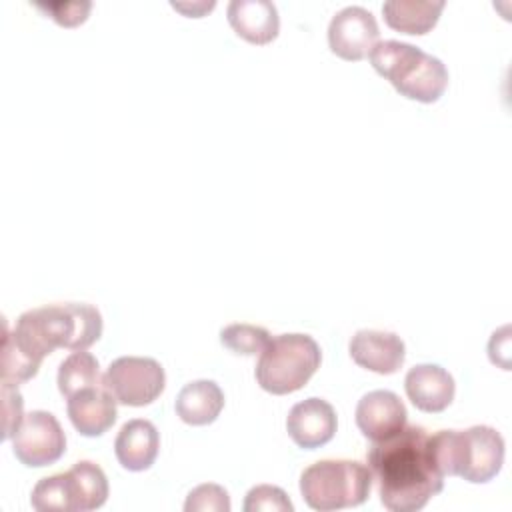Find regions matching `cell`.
<instances>
[{"instance_id": "ac0fdd59", "label": "cell", "mask_w": 512, "mask_h": 512, "mask_svg": "<svg viewBox=\"0 0 512 512\" xmlns=\"http://www.w3.org/2000/svg\"><path fill=\"white\" fill-rule=\"evenodd\" d=\"M444 10L442 0H386L382 14L392 30L422 36L430 32Z\"/></svg>"}, {"instance_id": "5bb4252c", "label": "cell", "mask_w": 512, "mask_h": 512, "mask_svg": "<svg viewBox=\"0 0 512 512\" xmlns=\"http://www.w3.org/2000/svg\"><path fill=\"white\" fill-rule=\"evenodd\" d=\"M116 400L104 386H94L66 398V412L72 426L88 438L102 436L116 422Z\"/></svg>"}, {"instance_id": "7402d4cb", "label": "cell", "mask_w": 512, "mask_h": 512, "mask_svg": "<svg viewBox=\"0 0 512 512\" xmlns=\"http://www.w3.org/2000/svg\"><path fill=\"white\" fill-rule=\"evenodd\" d=\"M30 504L34 510H40V512H44V510H70L72 512L66 472L38 480V484L32 490Z\"/></svg>"}, {"instance_id": "484cf974", "label": "cell", "mask_w": 512, "mask_h": 512, "mask_svg": "<svg viewBox=\"0 0 512 512\" xmlns=\"http://www.w3.org/2000/svg\"><path fill=\"white\" fill-rule=\"evenodd\" d=\"M2 398H4V406H2V414H4V426H2V438L8 440L14 436V432L18 430V426L24 420L22 408V394L18 392V384L12 382H2Z\"/></svg>"}, {"instance_id": "6da1fadb", "label": "cell", "mask_w": 512, "mask_h": 512, "mask_svg": "<svg viewBox=\"0 0 512 512\" xmlns=\"http://www.w3.org/2000/svg\"><path fill=\"white\" fill-rule=\"evenodd\" d=\"M102 336L98 308L84 302H58L26 310L6 332L2 382L20 384L36 376L42 360L56 348H90Z\"/></svg>"}, {"instance_id": "e0dca14e", "label": "cell", "mask_w": 512, "mask_h": 512, "mask_svg": "<svg viewBox=\"0 0 512 512\" xmlns=\"http://www.w3.org/2000/svg\"><path fill=\"white\" fill-rule=\"evenodd\" d=\"M176 414L190 426L212 424L224 408V392L214 380L188 382L176 396Z\"/></svg>"}, {"instance_id": "3957f363", "label": "cell", "mask_w": 512, "mask_h": 512, "mask_svg": "<svg viewBox=\"0 0 512 512\" xmlns=\"http://www.w3.org/2000/svg\"><path fill=\"white\" fill-rule=\"evenodd\" d=\"M368 58L374 70L408 100L432 104L446 92L448 70L444 62L414 44L380 40Z\"/></svg>"}, {"instance_id": "30bf717a", "label": "cell", "mask_w": 512, "mask_h": 512, "mask_svg": "<svg viewBox=\"0 0 512 512\" xmlns=\"http://www.w3.org/2000/svg\"><path fill=\"white\" fill-rule=\"evenodd\" d=\"M338 428L336 412L330 402L322 398H306L294 404L286 418L288 436L304 450H316L328 444Z\"/></svg>"}, {"instance_id": "7a4b0ae2", "label": "cell", "mask_w": 512, "mask_h": 512, "mask_svg": "<svg viewBox=\"0 0 512 512\" xmlns=\"http://www.w3.org/2000/svg\"><path fill=\"white\" fill-rule=\"evenodd\" d=\"M432 434L422 426H404L396 434L372 442L366 452L378 496L390 512H418L444 488Z\"/></svg>"}, {"instance_id": "52a82bcc", "label": "cell", "mask_w": 512, "mask_h": 512, "mask_svg": "<svg viewBox=\"0 0 512 512\" xmlns=\"http://www.w3.org/2000/svg\"><path fill=\"white\" fill-rule=\"evenodd\" d=\"M166 384L160 362L146 356H120L110 362L102 386L124 406H146L154 402Z\"/></svg>"}, {"instance_id": "83f0119b", "label": "cell", "mask_w": 512, "mask_h": 512, "mask_svg": "<svg viewBox=\"0 0 512 512\" xmlns=\"http://www.w3.org/2000/svg\"><path fill=\"white\" fill-rule=\"evenodd\" d=\"M214 6H216V2H192V4H186V2H172V8L180 10L182 14L190 16V18H200V16H204L206 12H210Z\"/></svg>"}, {"instance_id": "cb8c5ba5", "label": "cell", "mask_w": 512, "mask_h": 512, "mask_svg": "<svg viewBox=\"0 0 512 512\" xmlns=\"http://www.w3.org/2000/svg\"><path fill=\"white\" fill-rule=\"evenodd\" d=\"M38 10H42L46 16H50L56 24L64 28H74L86 22L92 2L90 0H80V2H62V0H38L34 2Z\"/></svg>"}, {"instance_id": "4fadbf2b", "label": "cell", "mask_w": 512, "mask_h": 512, "mask_svg": "<svg viewBox=\"0 0 512 512\" xmlns=\"http://www.w3.org/2000/svg\"><path fill=\"white\" fill-rule=\"evenodd\" d=\"M404 388L418 410L432 414L446 410L456 392L452 374L438 364H416L410 368L404 378Z\"/></svg>"}, {"instance_id": "277c9868", "label": "cell", "mask_w": 512, "mask_h": 512, "mask_svg": "<svg viewBox=\"0 0 512 512\" xmlns=\"http://www.w3.org/2000/svg\"><path fill=\"white\" fill-rule=\"evenodd\" d=\"M430 438L436 464L444 476H460L472 484H484L504 464V438L492 426L438 430Z\"/></svg>"}, {"instance_id": "ffe728a7", "label": "cell", "mask_w": 512, "mask_h": 512, "mask_svg": "<svg viewBox=\"0 0 512 512\" xmlns=\"http://www.w3.org/2000/svg\"><path fill=\"white\" fill-rule=\"evenodd\" d=\"M102 386L100 364L96 356L86 350H76L66 356L58 368V390L62 396L70 398L80 390Z\"/></svg>"}, {"instance_id": "2e32d148", "label": "cell", "mask_w": 512, "mask_h": 512, "mask_svg": "<svg viewBox=\"0 0 512 512\" xmlns=\"http://www.w3.org/2000/svg\"><path fill=\"white\" fill-rule=\"evenodd\" d=\"M226 14L234 32L250 44L262 46L278 36L280 16L270 0H232Z\"/></svg>"}, {"instance_id": "8992f818", "label": "cell", "mask_w": 512, "mask_h": 512, "mask_svg": "<svg viewBox=\"0 0 512 512\" xmlns=\"http://www.w3.org/2000/svg\"><path fill=\"white\" fill-rule=\"evenodd\" d=\"M372 472L358 460H318L300 474L304 502L318 512L354 508L368 500Z\"/></svg>"}, {"instance_id": "ba28073f", "label": "cell", "mask_w": 512, "mask_h": 512, "mask_svg": "<svg viewBox=\"0 0 512 512\" xmlns=\"http://www.w3.org/2000/svg\"><path fill=\"white\" fill-rule=\"evenodd\" d=\"M14 456L28 468H42L58 462L66 450V436L54 414L32 410L12 436Z\"/></svg>"}, {"instance_id": "9c48e42d", "label": "cell", "mask_w": 512, "mask_h": 512, "mask_svg": "<svg viewBox=\"0 0 512 512\" xmlns=\"http://www.w3.org/2000/svg\"><path fill=\"white\" fill-rule=\"evenodd\" d=\"M378 24L370 10L362 6H346L338 10L328 26L330 50L350 62L364 60L378 44Z\"/></svg>"}, {"instance_id": "d4e9b609", "label": "cell", "mask_w": 512, "mask_h": 512, "mask_svg": "<svg viewBox=\"0 0 512 512\" xmlns=\"http://www.w3.org/2000/svg\"><path fill=\"white\" fill-rule=\"evenodd\" d=\"M230 508V496L220 484H200L184 502V512H230Z\"/></svg>"}, {"instance_id": "44dd1931", "label": "cell", "mask_w": 512, "mask_h": 512, "mask_svg": "<svg viewBox=\"0 0 512 512\" xmlns=\"http://www.w3.org/2000/svg\"><path fill=\"white\" fill-rule=\"evenodd\" d=\"M270 332L256 324H228L220 330V342L234 354L256 356L270 342Z\"/></svg>"}, {"instance_id": "7c38bea8", "label": "cell", "mask_w": 512, "mask_h": 512, "mask_svg": "<svg viewBox=\"0 0 512 512\" xmlns=\"http://www.w3.org/2000/svg\"><path fill=\"white\" fill-rule=\"evenodd\" d=\"M406 406L390 390H372L356 404V426L370 440H384L406 426Z\"/></svg>"}, {"instance_id": "4316f807", "label": "cell", "mask_w": 512, "mask_h": 512, "mask_svg": "<svg viewBox=\"0 0 512 512\" xmlns=\"http://www.w3.org/2000/svg\"><path fill=\"white\" fill-rule=\"evenodd\" d=\"M510 328L502 326L500 330H496L488 342V354L490 360L498 366H502L504 370H510Z\"/></svg>"}, {"instance_id": "603a6c76", "label": "cell", "mask_w": 512, "mask_h": 512, "mask_svg": "<svg viewBox=\"0 0 512 512\" xmlns=\"http://www.w3.org/2000/svg\"><path fill=\"white\" fill-rule=\"evenodd\" d=\"M244 512H294V504L288 494L272 484H258L248 490Z\"/></svg>"}, {"instance_id": "9a60e30c", "label": "cell", "mask_w": 512, "mask_h": 512, "mask_svg": "<svg viewBox=\"0 0 512 512\" xmlns=\"http://www.w3.org/2000/svg\"><path fill=\"white\" fill-rule=\"evenodd\" d=\"M158 450L160 434L156 426L144 418L128 420L114 440V454L120 466L130 472L148 470L156 462Z\"/></svg>"}, {"instance_id": "d6986e66", "label": "cell", "mask_w": 512, "mask_h": 512, "mask_svg": "<svg viewBox=\"0 0 512 512\" xmlns=\"http://www.w3.org/2000/svg\"><path fill=\"white\" fill-rule=\"evenodd\" d=\"M66 478L72 512H88L104 506L108 498V478L98 464L80 460L66 470Z\"/></svg>"}, {"instance_id": "8fae6325", "label": "cell", "mask_w": 512, "mask_h": 512, "mask_svg": "<svg viewBox=\"0 0 512 512\" xmlns=\"http://www.w3.org/2000/svg\"><path fill=\"white\" fill-rule=\"evenodd\" d=\"M348 352L358 366L376 374L398 372L406 358V348L398 334L374 328L358 330L350 338Z\"/></svg>"}, {"instance_id": "5b68a950", "label": "cell", "mask_w": 512, "mask_h": 512, "mask_svg": "<svg viewBox=\"0 0 512 512\" xmlns=\"http://www.w3.org/2000/svg\"><path fill=\"white\" fill-rule=\"evenodd\" d=\"M322 362L318 342L308 334L272 336L256 362V382L262 390L282 396L308 384Z\"/></svg>"}]
</instances>
